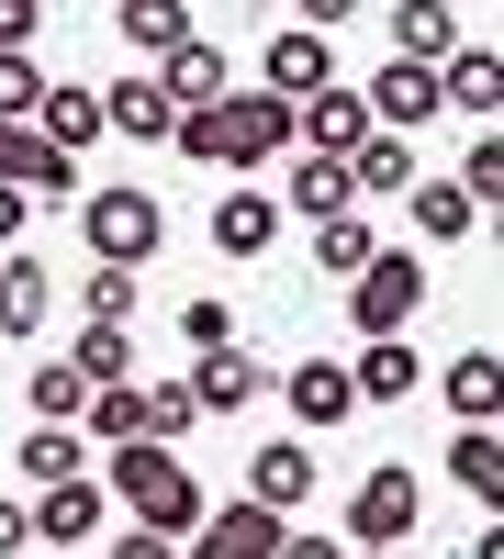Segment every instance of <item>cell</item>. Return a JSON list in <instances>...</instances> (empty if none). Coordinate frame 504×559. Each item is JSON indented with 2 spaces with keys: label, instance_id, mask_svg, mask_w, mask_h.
Wrapping results in <instances>:
<instances>
[{
  "label": "cell",
  "instance_id": "obj_1",
  "mask_svg": "<svg viewBox=\"0 0 504 559\" xmlns=\"http://www.w3.org/2000/svg\"><path fill=\"white\" fill-rule=\"evenodd\" d=\"M281 146H292V102H269V90H224L168 123V157H202V168H269Z\"/></svg>",
  "mask_w": 504,
  "mask_h": 559
},
{
  "label": "cell",
  "instance_id": "obj_2",
  "mask_svg": "<svg viewBox=\"0 0 504 559\" xmlns=\"http://www.w3.org/2000/svg\"><path fill=\"white\" fill-rule=\"evenodd\" d=\"M113 492L134 503V526H146V537H191L202 515H213V503H202V481L191 471H179V448H157V437H134V448H113Z\"/></svg>",
  "mask_w": 504,
  "mask_h": 559
},
{
  "label": "cell",
  "instance_id": "obj_3",
  "mask_svg": "<svg viewBox=\"0 0 504 559\" xmlns=\"http://www.w3.org/2000/svg\"><path fill=\"white\" fill-rule=\"evenodd\" d=\"M79 236H90V269H146V258L168 247V213H157V191L113 179V191L79 202Z\"/></svg>",
  "mask_w": 504,
  "mask_h": 559
},
{
  "label": "cell",
  "instance_id": "obj_4",
  "mask_svg": "<svg viewBox=\"0 0 504 559\" xmlns=\"http://www.w3.org/2000/svg\"><path fill=\"white\" fill-rule=\"evenodd\" d=\"M415 515H426V481L403 471V459H382V471L348 481V537H337V548H403Z\"/></svg>",
  "mask_w": 504,
  "mask_h": 559
},
{
  "label": "cell",
  "instance_id": "obj_5",
  "mask_svg": "<svg viewBox=\"0 0 504 559\" xmlns=\"http://www.w3.org/2000/svg\"><path fill=\"white\" fill-rule=\"evenodd\" d=\"M415 302H426V258H403V247H382L371 269L348 280V324H359V336H403Z\"/></svg>",
  "mask_w": 504,
  "mask_h": 559
},
{
  "label": "cell",
  "instance_id": "obj_6",
  "mask_svg": "<svg viewBox=\"0 0 504 559\" xmlns=\"http://www.w3.org/2000/svg\"><path fill=\"white\" fill-rule=\"evenodd\" d=\"M281 537H292V515H269V503H213V515L179 537V559H281Z\"/></svg>",
  "mask_w": 504,
  "mask_h": 559
},
{
  "label": "cell",
  "instance_id": "obj_7",
  "mask_svg": "<svg viewBox=\"0 0 504 559\" xmlns=\"http://www.w3.org/2000/svg\"><path fill=\"white\" fill-rule=\"evenodd\" d=\"M292 134H303V157H348L359 134H382L371 102H359V79H326L314 102H292Z\"/></svg>",
  "mask_w": 504,
  "mask_h": 559
},
{
  "label": "cell",
  "instance_id": "obj_8",
  "mask_svg": "<svg viewBox=\"0 0 504 559\" xmlns=\"http://www.w3.org/2000/svg\"><path fill=\"white\" fill-rule=\"evenodd\" d=\"M34 146H45V157H90V146H102V90H90V79H45Z\"/></svg>",
  "mask_w": 504,
  "mask_h": 559
},
{
  "label": "cell",
  "instance_id": "obj_9",
  "mask_svg": "<svg viewBox=\"0 0 504 559\" xmlns=\"http://www.w3.org/2000/svg\"><path fill=\"white\" fill-rule=\"evenodd\" d=\"M337 79V34H269V57H258V90H269V102H314V90H326Z\"/></svg>",
  "mask_w": 504,
  "mask_h": 559
},
{
  "label": "cell",
  "instance_id": "obj_10",
  "mask_svg": "<svg viewBox=\"0 0 504 559\" xmlns=\"http://www.w3.org/2000/svg\"><path fill=\"white\" fill-rule=\"evenodd\" d=\"M202 236H213V258H236V269H247V258H269V247H281V202H269L258 179H236V191L213 202V224H202Z\"/></svg>",
  "mask_w": 504,
  "mask_h": 559
},
{
  "label": "cell",
  "instance_id": "obj_11",
  "mask_svg": "<svg viewBox=\"0 0 504 559\" xmlns=\"http://www.w3.org/2000/svg\"><path fill=\"white\" fill-rule=\"evenodd\" d=\"M90 537H102V481H90V471H79V481H45V492H34V548L68 559V548H90Z\"/></svg>",
  "mask_w": 504,
  "mask_h": 559
},
{
  "label": "cell",
  "instance_id": "obj_12",
  "mask_svg": "<svg viewBox=\"0 0 504 559\" xmlns=\"http://www.w3.org/2000/svg\"><path fill=\"white\" fill-rule=\"evenodd\" d=\"M224 90H236V68H224L213 34H191V45H168V57H157V102H168V112H202V102H224Z\"/></svg>",
  "mask_w": 504,
  "mask_h": 559
},
{
  "label": "cell",
  "instance_id": "obj_13",
  "mask_svg": "<svg viewBox=\"0 0 504 559\" xmlns=\"http://www.w3.org/2000/svg\"><path fill=\"white\" fill-rule=\"evenodd\" d=\"M179 392H191V414H247V403L269 392V369H258L247 347H202V358H191V381H179Z\"/></svg>",
  "mask_w": 504,
  "mask_h": 559
},
{
  "label": "cell",
  "instance_id": "obj_14",
  "mask_svg": "<svg viewBox=\"0 0 504 559\" xmlns=\"http://www.w3.org/2000/svg\"><path fill=\"white\" fill-rule=\"evenodd\" d=\"M269 392H281V403L303 414V426H348V414H359V392H348V358H292Z\"/></svg>",
  "mask_w": 504,
  "mask_h": 559
},
{
  "label": "cell",
  "instance_id": "obj_15",
  "mask_svg": "<svg viewBox=\"0 0 504 559\" xmlns=\"http://www.w3.org/2000/svg\"><path fill=\"white\" fill-rule=\"evenodd\" d=\"M247 503H269V515H303V503H314V448H303V437H269V448L247 459Z\"/></svg>",
  "mask_w": 504,
  "mask_h": 559
},
{
  "label": "cell",
  "instance_id": "obj_16",
  "mask_svg": "<svg viewBox=\"0 0 504 559\" xmlns=\"http://www.w3.org/2000/svg\"><path fill=\"white\" fill-rule=\"evenodd\" d=\"M359 102H371V123H382V134H392V123H437V68L392 57L382 79H359Z\"/></svg>",
  "mask_w": 504,
  "mask_h": 559
},
{
  "label": "cell",
  "instance_id": "obj_17",
  "mask_svg": "<svg viewBox=\"0 0 504 559\" xmlns=\"http://www.w3.org/2000/svg\"><path fill=\"white\" fill-rule=\"evenodd\" d=\"M348 392L359 403H403V392H426V358L403 347V336H371V347L348 358Z\"/></svg>",
  "mask_w": 504,
  "mask_h": 559
},
{
  "label": "cell",
  "instance_id": "obj_18",
  "mask_svg": "<svg viewBox=\"0 0 504 559\" xmlns=\"http://www.w3.org/2000/svg\"><path fill=\"white\" fill-rule=\"evenodd\" d=\"M493 102H504L493 45H460V57H437V112H471V123H493Z\"/></svg>",
  "mask_w": 504,
  "mask_h": 559
},
{
  "label": "cell",
  "instance_id": "obj_19",
  "mask_svg": "<svg viewBox=\"0 0 504 559\" xmlns=\"http://www.w3.org/2000/svg\"><path fill=\"white\" fill-rule=\"evenodd\" d=\"M460 12L448 0H392V57H415V68H437V57H460Z\"/></svg>",
  "mask_w": 504,
  "mask_h": 559
},
{
  "label": "cell",
  "instance_id": "obj_20",
  "mask_svg": "<svg viewBox=\"0 0 504 559\" xmlns=\"http://www.w3.org/2000/svg\"><path fill=\"white\" fill-rule=\"evenodd\" d=\"M45 313H57V280H45V258H0V336H45Z\"/></svg>",
  "mask_w": 504,
  "mask_h": 559
},
{
  "label": "cell",
  "instance_id": "obj_21",
  "mask_svg": "<svg viewBox=\"0 0 504 559\" xmlns=\"http://www.w3.org/2000/svg\"><path fill=\"white\" fill-rule=\"evenodd\" d=\"M403 179H415V146H403V134H359L348 146V202H403Z\"/></svg>",
  "mask_w": 504,
  "mask_h": 559
},
{
  "label": "cell",
  "instance_id": "obj_22",
  "mask_svg": "<svg viewBox=\"0 0 504 559\" xmlns=\"http://www.w3.org/2000/svg\"><path fill=\"white\" fill-rule=\"evenodd\" d=\"M437 403L460 414V426H493V403H504V369H493V347H460L437 369Z\"/></svg>",
  "mask_w": 504,
  "mask_h": 559
},
{
  "label": "cell",
  "instance_id": "obj_23",
  "mask_svg": "<svg viewBox=\"0 0 504 559\" xmlns=\"http://www.w3.org/2000/svg\"><path fill=\"white\" fill-rule=\"evenodd\" d=\"M403 213H415V236H426V247H460L471 224H482L460 179H403Z\"/></svg>",
  "mask_w": 504,
  "mask_h": 559
},
{
  "label": "cell",
  "instance_id": "obj_24",
  "mask_svg": "<svg viewBox=\"0 0 504 559\" xmlns=\"http://www.w3.org/2000/svg\"><path fill=\"white\" fill-rule=\"evenodd\" d=\"M168 102H157V79H113L102 90V134H134V146H168Z\"/></svg>",
  "mask_w": 504,
  "mask_h": 559
},
{
  "label": "cell",
  "instance_id": "obj_25",
  "mask_svg": "<svg viewBox=\"0 0 504 559\" xmlns=\"http://www.w3.org/2000/svg\"><path fill=\"white\" fill-rule=\"evenodd\" d=\"M79 426L102 437V448H134V437H146V381H102V392L79 403Z\"/></svg>",
  "mask_w": 504,
  "mask_h": 559
},
{
  "label": "cell",
  "instance_id": "obj_26",
  "mask_svg": "<svg viewBox=\"0 0 504 559\" xmlns=\"http://www.w3.org/2000/svg\"><path fill=\"white\" fill-rule=\"evenodd\" d=\"M371 258H382V236H371V213H326V224H314V269H326V280H359Z\"/></svg>",
  "mask_w": 504,
  "mask_h": 559
},
{
  "label": "cell",
  "instance_id": "obj_27",
  "mask_svg": "<svg viewBox=\"0 0 504 559\" xmlns=\"http://www.w3.org/2000/svg\"><path fill=\"white\" fill-rule=\"evenodd\" d=\"M124 45H146V57H168V45H191V0H113Z\"/></svg>",
  "mask_w": 504,
  "mask_h": 559
},
{
  "label": "cell",
  "instance_id": "obj_28",
  "mask_svg": "<svg viewBox=\"0 0 504 559\" xmlns=\"http://www.w3.org/2000/svg\"><path fill=\"white\" fill-rule=\"evenodd\" d=\"M68 369H79L90 392H102V381H134V324H79V347H68Z\"/></svg>",
  "mask_w": 504,
  "mask_h": 559
},
{
  "label": "cell",
  "instance_id": "obj_29",
  "mask_svg": "<svg viewBox=\"0 0 504 559\" xmlns=\"http://www.w3.org/2000/svg\"><path fill=\"white\" fill-rule=\"evenodd\" d=\"M281 213H314V224H326V213H359L348 202V157H292V202Z\"/></svg>",
  "mask_w": 504,
  "mask_h": 559
},
{
  "label": "cell",
  "instance_id": "obj_30",
  "mask_svg": "<svg viewBox=\"0 0 504 559\" xmlns=\"http://www.w3.org/2000/svg\"><path fill=\"white\" fill-rule=\"evenodd\" d=\"M146 292H134V269H79V324H134Z\"/></svg>",
  "mask_w": 504,
  "mask_h": 559
},
{
  "label": "cell",
  "instance_id": "obj_31",
  "mask_svg": "<svg viewBox=\"0 0 504 559\" xmlns=\"http://www.w3.org/2000/svg\"><path fill=\"white\" fill-rule=\"evenodd\" d=\"M448 481H460V492H504V448H493V426H460V448H448Z\"/></svg>",
  "mask_w": 504,
  "mask_h": 559
},
{
  "label": "cell",
  "instance_id": "obj_32",
  "mask_svg": "<svg viewBox=\"0 0 504 559\" xmlns=\"http://www.w3.org/2000/svg\"><path fill=\"white\" fill-rule=\"evenodd\" d=\"M23 403H34V426H79V403H90V381H79V369H68V358H45Z\"/></svg>",
  "mask_w": 504,
  "mask_h": 559
},
{
  "label": "cell",
  "instance_id": "obj_33",
  "mask_svg": "<svg viewBox=\"0 0 504 559\" xmlns=\"http://www.w3.org/2000/svg\"><path fill=\"white\" fill-rule=\"evenodd\" d=\"M12 471H23V481H79V426H34Z\"/></svg>",
  "mask_w": 504,
  "mask_h": 559
},
{
  "label": "cell",
  "instance_id": "obj_34",
  "mask_svg": "<svg viewBox=\"0 0 504 559\" xmlns=\"http://www.w3.org/2000/svg\"><path fill=\"white\" fill-rule=\"evenodd\" d=\"M45 102V68H34V45H0V123H34Z\"/></svg>",
  "mask_w": 504,
  "mask_h": 559
},
{
  "label": "cell",
  "instance_id": "obj_35",
  "mask_svg": "<svg viewBox=\"0 0 504 559\" xmlns=\"http://www.w3.org/2000/svg\"><path fill=\"white\" fill-rule=\"evenodd\" d=\"M34 179H45V146H34V123H0V191H23V202H34Z\"/></svg>",
  "mask_w": 504,
  "mask_h": 559
},
{
  "label": "cell",
  "instance_id": "obj_36",
  "mask_svg": "<svg viewBox=\"0 0 504 559\" xmlns=\"http://www.w3.org/2000/svg\"><path fill=\"white\" fill-rule=\"evenodd\" d=\"M179 336H191V358H202V347H236V302H213V292L179 302Z\"/></svg>",
  "mask_w": 504,
  "mask_h": 559
},
{
  "label": "cell",
  "instance_id": "obj_37",
  "mask_svg": "<svg viewBox=\"0 0 504 559\" xmlns=\"http://www.w3.org/2000/svg\"><path fill=\"white\" fill-rule=\"evenodd\" d=\"M191 426H202V414H191V392H179V381H157V392H146V437H157V448H179Z\"/></svg>",
  "mask_w": 504,
  "mask_h": 559
},
{
  "label": "cell",
  "instance_id": "obj_38",
  "mask_svg": "<svg viewBox=\"0 0 504 559\" xmlns=\"http://www.w3.org/2000/svg\"><path fill=\"white\" fill-rule=\"evenodd\" d=\"M460 191H471V213H493V191H504V157H493V134L460 157Z\"/></svg>",
  "mask_w": 504,
  "mask_h": 559
},
{
  "label": "cell",
  "instance_id": "obj_39",
  "mask_svg": "<svg viewBox=\"0 0 504 559\" xmlns=\"http://www.w3.org/2000/svg\"><path fill=\"white\" fill-rule=\"evenodd\" d=\"M0 559H34V503L0 492Z\"/></svg>",
  "mask_w": 504,
  "mask_h": 559
},
{
  "label": "cell",
  "instance_id": "obj_40",
  "mask_svg": "<svg viewBox=\"0 0 504 559\" xmlns=\"http://www.w3.org/2000/svg\"><path fill=\"white\" fill-rule=\"evenodd\" d=\"M281 12H292L303 34H337V23H359V0H281Z\"/></svg>",
  "mask_w": 504,
  "mask_h": 559
},
{
  "label": "cell",
  "instance_id": "obj_41",
  "mask_svg": "<svg viewBox=\"0 0 504 559\" xmlns=\"http://www.w3.org/2000/svg\"><path fill=\"white\" fill-rule=\"evenodd\" d=\"M45 34V0H0V45H34Z\"/></svg>",
  "mask_w": 504,
  "mask_h": 559
},
{
  "label": "cell",
  "instance_id": "obj_42",
  "mask_svg": "<svg viewBox=\"0 0 504 559\" xmlns=\"http://www.w3.org/2000/svg\"><path fill=\"white\" fill-rule=\"evenodd\" d=\"M113 559H179V548H168V537H146V526H124V537H113Z\"/></svg>",
  "mask_w": 504,
  "mask_h": 559
},
{
  "label": "cell",
  "instance_id": "obj_43",
  "mask_svg": "<svg viewBox=\"0 0 504 559\" xmlns=\"http://www.w3.org/2000/svg\"><path fill=\"white\" fill-rule=\"evenodd\" d=\"M281 559H348V548H337V537H303V526H292V537H281Z\"/></svg>",
  "mask_w": 504,
  "mask_h": 559
},
{
  "label": "cell",
  "instance_id": "obj_44",
  "mask_svg": "<svg viewBox=\"0 0 504 559\" xmlns=\"http://www.w3.org/2000/svg\"><path fill=\"white\" fill-rule=\"evenodd\" d=\"M23 224H34V202H23V191H0V247H12Z\"/></svg>",
  "mask_w": 504,
  "mask_h": 559
},
{
  "label": "cell",
  "instance_id": "obj_45",
  "mask_svg": "<svg viewBox=\"0 0 504 559\" xmlns=\"http://www.w3.org/2000/svg\"><path fill=\"white\" fill-rule=\"evenodd\" d=\"M460 559H504V537H493V526H482V537H471V548H460Z\"/></svg>",
  "mask_w": 504,
  "mask_h": 559
},
{
  "label": "cell",
  "instance_id": "obj_46",
  "mask_svg": "<svg viewBox=\"0 0 504 559\" xmlns=\"http://www.w3.org/2000/svg\"><path fill=\"white\" fill-rule=\"evenodd\" d=\"M348 559H403V548H348Z\"/></svg>",
  "mask_w": 504,
  "mask_h": 559
},
{
  "label": "cell",
  "instance_id": "obj_47",
  "mask_svg": "<svg viewBox=\"0 0 504 559\" xmlns=\"http://www.w3.org/2000/svg\"><path fill=\"white\" fill-rule=\"evenodd\" d=\"M236 12H281V0H236Z\"/></svg>",
  "mask_w": 504,
  "mask_h": 559
},
{
  "label": "cell",
  "instance_id": "obj_48",
  "mask_svg": "<svg viewBox=\"0 0 504 559\" xmlns=\"http://www.w3.org/2000/svg\"><path fill=\"white\" fill-rule=\"evenodd\" d=\"M34 559H45V548H34Z\"/></svg>",
  "mask_w": 504,
  "mask_h": 559
}]
</instances>
